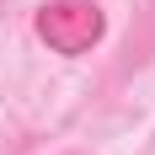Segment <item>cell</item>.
<instances>
[{"label":"cell","instance_id":"1","mask_svg":"<svg viewBox=\"0 0 155 155\" xmlns=\"http://www.w3.org/2000/svg\"><path fill=\"white\" fill-rule=\"evenodd\" d=\"M102 5L96 0H54L38 11V38H43L54 54H86V48L102 38Z\"/></svg>","mask_w":155,"mask_h":155}]
</instances>
